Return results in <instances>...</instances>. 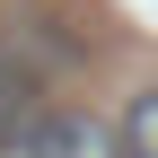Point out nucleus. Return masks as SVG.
<instances>
[{
    "mask_svg": "<svg viewBox=\"0 0 158 158\" xmlns=\"http://www.w3.org/2000/svg\"><path fill=\"white\" fill-rule=\"evenodd\" d=\"M44 79H53L44 44L27 27H0V149H18V132L44 114Z\"/></svg>",
    "mask_w": 158,
    "mask_h": 158,
    "instance_id": "f257e3e1",
    "label": "nucleus"
},
{
    "mask_svg": "<svg viewBox=\"0 0 158 158\" xmlns=\"http://www.w3.org/2000/svg\"><path fill=\"white\" fill-rule=\"evenodd\" d=\"M18 158H123V141H114V123H97L88 106H44L18 132Z\"/></svg>",
    "mask_w": 158,
    "mask_h": 158,
    "instance_id": "f03ea898",
    "label": "nucleus"
},
{
    "mask_svg": "<svg viewBox=\"0 0 158 158\" xmlns=\"http://www.w3.org/2000/svg\"><path fill=\"white\" fill-rule=\"evenodd\" d=\"M114 141H123V158H158V88H141L123 106V132Z\"/></svg>",
    "mask_w": 158,
    "mask_h": 158,
    "instance_id": "7ed1b4c3",
    "label": "nucleus"
}]
</instances>
